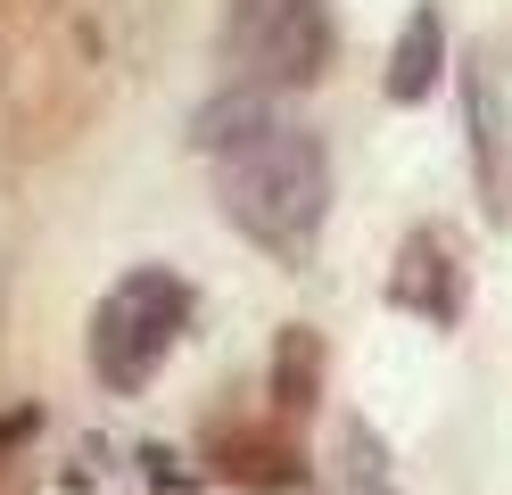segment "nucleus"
Listing matches in <instances>:
<instances>
[{
  "label": "nucleus",
  "instance_id": "obj_3",
  "mask_svg": "<svg viewBox=\"0 0 512 495\" xmlns=\"http://www.w3.org/2000/svg\"><path fill=\"white\" fill-rule=\"evenodd\" d=\"M331 9L323 0H232L223 25V58H232L240 91H306L331 66Z\"/></svg>",
  "mask_w": 512,
  "mask_h": 495
},
{
  "label": "nucleus",
  "instance_id": "obj_6",
  "mask_svg": "<svg viewBox=\"0 0 512 495\" xmlns=\"http://www.w3.org/2000/svg\"><path fill=\"white\" fill-rule=\"evenodd\" d=\"M438 75H446V17L422 0V9L405 17V33L389 42V75H380V91H389L397 108H422V99L438 91Z\"/></svg>",
  "mask_w": 512,
  "mask_h": 495
},
{
  "label": "nucleus",
  "instance_id": "obj_10",
  "mask_svg": "<svg viewBox=\"0 0 512 495\" xmlns=\"http://www.w3.org/2000/svg\"><path fill=\"white\" fill-rule=\"evenodd\" d=\"M265 124H273V99L265 91H223L215 108L190 116V141H199L207 157H223L232 141H248V132H265Z\"/></svg>",
  "mask_w": 512,
  "mask_h": 495
},
{
  "label": "nucleus",
  "instance_id": "obj_2",
  "mask_svg": "<svg viewBox=\"0 0 512 495\" xmlns=\"http://www.w3.org/2000/svg\"><path fill=\"white\" fill-rule=\"evenodd\" d=\"M190 330V281L166 264L124 273L100 306H91V372L116 396H141L157 380V363L174 355V339Z\"/></svg>",
  "mask_w": 512,
  "mask_h": 495
},
{
  "label": "nucleus",
  "instance_id": "obj_7",
  "mask_svg": "<svg viewBox=\"0 0 512 495\" xmlns=\"http://www.w3.org/2000/svg\"><path fill=\"white\" fill-rule=\"evenodd\" d=\"M265 396L281 405V421H306L314 405H323V330H314V322H290V330H273Z\"/></svg>",
  "mask_w": 512,
  "mask_h": 495
},
{
  "label": "nucleus",
  "instance_id": "obj_1",
  "mask_svg": "<svg viewBox=\"0 0 512 495\" xmlns=\"http://www.w3.org/2000/svg\"><path fill=\"white\" fill-rule=\"evenodd\" d=\"M215 198L248 248H265L273 264H306L331 215V157L306 124L273 116L265 132H248L215 157Z\"/></svg>",
  "mask_w": 512,
  "mask_h": 495
},
{
  "label": "nucleus",
  "instance_id": "obj_4",
  "mask_svg": "<svg viewBox=\"0 0 512 495\" xmlns=\"http://www.w3.org/2000/svg\"><path fill=\"white\" fill-rule=\"evenodd\" d=\"M463 132H471V190L479 215L512 223V132H504V91L488 75V58L463 66Z\"/></svg>",
  "mask_w": 512,
  "mask_h": 495
},
{
  "label": "nucleus",
  "instance_id": "obj_5",
  "mask_svg": "<svg viewBox=\"0 0 512 495\" xmlns=\"http://www.w3.org/2000/svg\"><path fill=\"white\" fill-rule=\"evenodd\" d=\"M389 306L422 314L430 330H455L463 322V264H455V240H446L438 223L405 231V248L389 264Z\"/></svg>",
  "mask_w": 512,
  "mask_h": 495
},
{
  "label": "nucleus",
  "instance_id": "obj_9",
  "mask_svg": "<svg viewBox=\"0 0 512 495\" xmlns=\"http://www.w3.org/2000/svg\"><path fill=\"white\" fill-rule=\"evenodd\" d=\"M331 495H397L389 471V446L364 413H339V438H331Z\"/></svg>",
  "mask_w": 512,
  "mask_h": 495
},
{
  "label": "nucleus",
  "instance_id": "obj_8",
  "mask_svg": "<svg viewBox=\"0 0 512 495\" xmlns=\"http://www.w3.org/2000/svg\"><path fill=\"white\" fill-rule=\"evenodd\" d=\"M207 462H215L232 487H281V495L314 479V471H306V454H298L290 438H265V429H223Z\"/></svg>",
  "mask_w": 512,
  "mask_h": 495
}]
</instances>
